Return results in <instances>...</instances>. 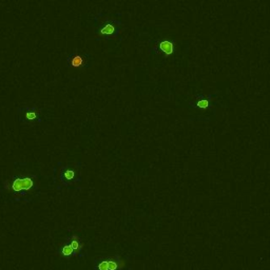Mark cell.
<instances>
[{
    "label": "cell",
    "mask_w": 270,
    "mask_h": 270,
    "mask_svg": "<svg viewBox=\"0 0 270 270\" xmlns=\"http://www.w3.org/2000/svg\"><path fill=\"white\" fill-rule=\"evenodd\" d=\"M37 113L36 111H30V109H27V111H25V118L28 119V120H35V119L37 118Z\"/></svg>",
    "instance_id": "obj_7"
},
{
    "label": "cell",
    "mask_w": 270,
    "mask_h": 270,
    "mask_svg": "<svg viewBox=\"0 0 270 270\" xmlns=\"http://www.w3.org/2000/svg\"><path fill=\"white\" fill-rule=\"evenodd\" d=\"M87 54H80V53H73L67 59V64L69 67H72L75 69H82L87 67Z\"/></svg>",
    "instance_id": "obj_2"
},
{
    "label": "cell",
    "mask_w": 270,
    "mask_h": 270,
    "mask_svg": "<svg viewBox=\"0 0 270 270\" xmlns=\"http://www.w3.org/2000/svg\"><path fill=\"white\" fill-rule=\"evenodd\" d=\"M208 106H209V101L206 99H203V100H200V101L197 102V107L198 108H202V109H207Z\"/></svg>",
    "instance_id": "obj_9"
},
{
    "label": "cell",
    "mask_w": 270,
    "mask_h": 270,
    "mask_svg": "<svg viewBox=\"0 0 270 270\" xmlns=\"http://www.w3.org/2000/svg\"><path fill=\"white\" fill-rule=\"evenodd\" d=\"M70 245L74 251H78L81 248V243L79 242V240H78V238L76 235H74L72 238V242H71Z\"/></svg>",
    "instance_id": "obj_5"
},
{
    "label": "cell",
    "mask_w": 270,
    "mask_h": 270,
    "mask_svg": "<svg viewBox=\"0 0 270 270\" xmlns=\"http://www.w3.org/2000/svg\"><path fill=\"white\" fill-rule=\"evenodd\" d=\"M99 35L100 36H112L115 33H117L116 25H114V22H108L107 25H105L104 27L99 30Z\"/></svg>",
    "instance_id": "obj_3"
},
{
    "label": "cell",
    "mask_w": 270,
    "mask_h": 270,
    "mask_svg": "<svg viewBox=\"0 0 270 270\" xmlns=\"http://www.w3.org/2000/svg\"><path fill=\"white\" fill-rule=\"evenodd\" d=\"M159 49L166 55H171L174 52V44L170 40H162L159 42Z\"/></svg>",
    "instance_id": "obj_4"
},
{
    "label": "cell",
    "mask_w": 270,
    "mask_h": 270,
    "mask_svg": "<svg viewBox=\"0 0 270 270\" xmlns=\"http://www.w3.org/2000/svg\"><path fill=\"white\" fill-rule=\"evenodd\" d=\"M34 186V181L32 177H27V176H18L13 180L11 184V188L14 192H21V191H29L32 189Z\"/></svg>",
    "instance_id": "obj_1"
},
{
    "label": "cell",
    "mask_w": 270,
    "mask_h": 270,
    "mask_svg": "<svg viewBox=\"0 0 270 270\" xmlns=\"http://www.w3.org/2000/svg\"><path fill=\"white\" fill-rule=\"evenodd\" d=\"M98 268H99V270H109V268H108V261H104V262L100 263Z\"/></svg>",
    "instance_id": "obj_11"
},
{
    "label": "cell",
    "mask_w": 270,
    "mask_h": 270,
    "mask_svg": "<svg viewBox=\"0 0 270 270\" xmlns=\"http://www.w3.org/2000/svg\"><path fill=\"white\" fill-rule=\"evenodd\" d=\"M75 176V172H74L73 170H64L63 173H61V180H64V178H67L68 181H71L73 180V177Z\"/></svg>",
    "instance_id": "obj_6"
},
{
    "label": "cell",
    "mask_w": 270,
    "mask_h": 270,
    "mask_svg": "<svg viewBox=\"0 0 270 270\" xmlns=\"http://www.w3.org/2000/svg\"><path fill=\"white\" fill-rule=\"evenodd\" d=\"M117 263L114 262L113 260H110V261H108V268L109 270H116L117 269Z\"/></svg>",
    "instance_id": "obj_10"
},
{
    "label": "cell",
    "mask_w": 270,
    "mask_h": 270,
    "mask_svg": "<svg viewBox=\"0 0 270 270\" xmlns=\"http://www.w3.org/2000/svg\"><path fill=\"white\" fill-rule=\"evenodd\" d=\"M73 251L74 250L72 249L71 245H66V246H63V250H61V253H63V255H64V257H69V255L72 254Z\"/></svg>",
    "instance_id": "obj_8"
}]
</instances>
